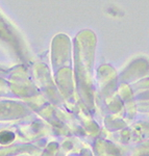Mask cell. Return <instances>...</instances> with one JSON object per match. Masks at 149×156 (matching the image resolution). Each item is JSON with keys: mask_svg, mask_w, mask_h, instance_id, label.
<instances>
[{"mask_svg": "<svg viewBox=\"0 0 149 156\" xmlns=\"http://www.w3.org/2000/svg\"><path fill=\"white\" fill-rule=\"evenodd\" d=\"M14 138V135L9 132H2L0 133V143L1 144H7Z\"/></svg>", "mask_w": 149, "mask_h": 156, "instance_id": "cell-1", "label": "cell"}]
</instances>
